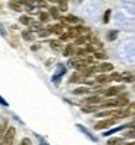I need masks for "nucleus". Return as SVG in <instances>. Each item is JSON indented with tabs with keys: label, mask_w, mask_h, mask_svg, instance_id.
Listing matches in <instances>:
<instances>
[{
	"label": "nucleus",
	"mask_w": 135,
	"mask_h": 145,
	"mask_svg": "<svg viewBox=\"0 0 135 145\" xmlns=\"http://www.w3.org/2000/svg\"><path fill=\"white\" fill-rule=\"evenodd\" d=\"M62 22H68V24H81L82 21L79 18H77V16L73 15H68V16H63L62 18Z\"/></svg>",
	"instance_id": "nucleus-6"
},
{
	"label": "nucleus",
	"mask_w": 135,
	"mask_h": 145,
	"mask_svg": "<svg viewBox=\"0 0 135 145\" xmlns=\"http://www.w3.org/2000/svg\"><path fill=\"white\" fill-rule=\"evenodd\" d=\"M122 81L126 84H132L135 81V72H123L122 73Z\"/></svg>",
	"instance_id": "nucleus-4"
},
{
	"label": "nucleus",
	"mask_w": 135,
	"mask_h": 145,
	"mask_svg": "<svg viewBox=\"0 0 135 145\" xmlns=\"http://www.w3.org/2000/svg\"><path fill=\"white\" fill-rule=\"evenodd\" d=\"M94 57H96V59H100V60H103V59H106L107 56H106L104 53H98V52H97V53H94Z\"/></svg>",
	"instance_id": "nucleus-23"
},
{
	"label": "nucleus",
	"mask_w": 135,
	"mask_h": 145,
	"mask_svg": "<svg viewBox=\"0 0 135 145\" xmlns=\"http://www.w3.org/2000/svg\"><path fill=\"white\" fill-rule=\"evenodd\" d=\"M6 122H3L2 125H0V141H2V138H3V135L6 133Z\"/></svg>",
	"instance_id": "nucleus-20"
},
{
	"label": "nucleus",
	"mask_w": 135,
	"mask_h": 145,
	"mask_svg": "<svg viewBox=\"0 0 135 145\" xmlns=\"http://www.w3.org/2000/svg\"><path fill=\"white\" fill-rule=\"evenodd\" d=\"M48 12H50V15H52L54 19H62V16H60V13H59V9H57V7H52V9H50Z\"/></svg>",
	"instance_id": "nucleus-12"
},
{
	"label": "nucleus",
	"mask_w": 135,
	"mask_h": 145,
	"mask_svg": "<svg viewBox=\"0 0 135 145\" xmlns=\"http://www.w3.org/2000/svg\"><path fill=\"white\" fill-rule=\"evenodd\" d=\"M110 15H112V10H110V9H107V10H106V13H104V18H103L104 24H107V22H109V18H110Z\"/></svg>",
	"instance_id": "nucleus-22"
},
{
	"label": "nucleus",
	"mask_w": 135,
	"mask_h": 145,
	"mask_svg": "<svg viewBox=\"0 0 135 145\" xmlns=\"http://www.w3.org/2000/svg\"><path fill=\"white\" fill-rule=\"evenodd\" d=\"M122 145H135V142H126V144H125V142H123V144H122Z\"/></svg>",
	"instance_id": "nucleus-28"
},
{
	"label": "nucleus",
	"mask_w": 135,
	"mask_h": 145,
	"mask_svg": "<svg viewBox=\"0 0 135 145\" xmlns=\"http://www.w3.org/2000/svg\"><path fill=\"white\" fill-rule=\"evenodd\" d=\"M126 136H128V138H135V129H131V131H128L125 133Z\"/></svg>",
	"instance_id": "nucleus-25"
},
{
	"label": "nucleus",
	"mask_w": 135,
	"mask_h": 145,
	"mask_svg": "<svg viewBox=\"0 0 135 145\" xmlns=\"http://www.w3.org/2000/svg\"><path fill=\"white\" fill-rule=\"evenodd\" d=\"M123 85L122 87H112V88H109V89H106V91H101L104 94V97H115V95H117L119 97V94L121 92H123Z\"/></svg>",
	"instance_id": "nucleus-3"
},
{
	"label": "nucleus",
	"mask_w": 135,
	"mask_h": 145,
	"mask_svg": "<svg viewBox=\"0 0 135 145\" xmlns=\"http://www.w3.org/2000/svg\"><path fill=\"white\" fill-rule=\"evenodd\" d=\"M0 103H3V106H7V103H6V101H5L2 97H0Z\"/></svg>",
	"instance_id": "nucleus-27"
},
{
	"label": "nucleus",
	"mask_w": 135,
	"mask_h": 145,
	"mask_svg": "<svg viewBox=\"0 0 135 145\" xmlns=\"http://www.w3.org/2000/svg\"><path fill=\"white\" fill-rule=\"evenodd\" d=\"M96 81L98 84H107V82H110V78H109V75H98Z\"/></svg>",
	"instance_id": "nucleus-9"
},
{
	"label": "nucleus",
	"mask_w": 135,
	"mask_h": 145,
	"mask_svg": "<svg viewBox=\"0 0 135 145\" xmlns=\"http://www.w3.org/2000/svg\"><path fill=\"white\" fill-rule=\"evenodd\" d=\"M19 145H32L31 144V139H28V138H24L22 141H21V144Z\"/></svg>",
	"instance_id": "nucleus-26"
},
{
	"label": "nucleus",
	"mask_w": 135,
	"mask_h": 145,
	"mask_svg": "<svg viewBox=\"0 0 135 145\" xmlns=\"http://www.w3.org/2000/svg\"><path fill=\"white\" fill-rule=\"evenodd\" d=\"M59 6V12H66L68 10V3L66 2H57Z\"/></svg>",
	"instance_id": "nucleus-17"
},
{
	"label": "nucleus",
	"mask_w": 135,
	"mask_h": 145,
	"mask_svg": "<svg viewBox=\"0 0 135 145\" xmlns=\"http://www.w3.org/2000/svg\"><path fill=\"white\" fill-rule=\"evenodd\" d=\"M9 6L12 7V9H15L16 12H21V10H22V5H21V2H10Z\"/></svg>",
	"instance_id": "nucleus-13"
},
{
	"label": "nucleus",
	"mask_w": 135,
	"mask_h": 145,
	"mask_svg": "<svg viewBox=\"0 0 135 145\" xmlns=\"http://www.w3.org/2000/svg\"><path fill=\"white\" fill-rule=\"evenodd\" d=\"M101 103V98L98 95H92V97H88L85 98V104H92V106H100Z\"/></svg>",
	"instance_id": "nucleus-7"
},
{
	"label": "nucleus",
	"mask_w": 135,
	"mask_h": 145,
	"mask_svg": "<svg viewBox=\"0 0 135 145\" xmlns=\"http://www.w3.org/2000/svg\"><path fill=\"white\" fill-rule=\"evenodd\" d=\"M96 71L98 72H112L113 71V65L112 63H101L96 67Z\"/></svg>",
	"instance_id": "nucleus-5"
},
{
	"label": "nucleus",
	"mask_w": 135,
	"mask_h": 145,
	"mask_svg": "<svg viewBox=\"0 0 135 145\" xmlns=\"http://www.w3.org/2000/svg\"><path fill=\"white\" fill-rule=\"evenodd\" d=\"M109 145H122L123 144V139L122 138H115V139H109L107 141Z\"/></svg>",
	"instance_id": "nucleus-16"
},
{
	"label": "nucleus",
	"mask_w": 135,
	"mask_h": 145,
	"mask_svg": "<svg viewBox=\"0 0 135 145\" xmlns=\"http://www.w3.org/2000/svg\"><path fill=\"white\" fill-rule=\"evenodd\" d=\"M19 22H21L22 25H28V27H31V24H32L34 21L29 18V16L25 15V16H21V18H19Z\"/></svg>",
	"instance_id": "nucleus-10"
},
{
	"label": "nucleus",
	"mask_w": 135,
	"mask_h": 145,
	"mask_svg": "<svg viewBox=\"0 0 135 145\" xmlns=\"http://www.w3.org/2000/svg\"><path fill=\"white\" fill-rule=\"evenodd\" d=\"M109 78H110V82H112V81H122V73L113 72L112 75H109Z\"/></svg>",
	"instance_id": "nucleus-15"
},
{
	"label": "nucleus",
	"mask_w": 135,
	"mask_h": 145,
	"mask_svg": "<svg viewBox=\"0 0 135 145\" xmlns=\"http://www.w3.org/2000/svg\"><path fill=\"white\" fill-rule=\"evenodd\" d=\"M50 46H52L54 50H60L62 48V41L60 40H52L50 41Z\"/></svg>",
	"instance_id": "nucleus-11"
},
{
	"label": "nucleus",
	"mask_w": 135,
	"mask_h": 145,
	"mask_svg": "<svg viewBox=\"0 0 135 145\" xmlns=\"http://www.w3.org/2000/svg\"><path fill=\"white\" fill-rule=\"evenodd\" d=\"M22 37H24L25 40H28V41H32V40H34V35H31L29 31H24V32H22Z\"/></svg>",
	"instance_id": "nucleus-21"
},
{
	"label": "nucleus",
	"mask_w": 135,
	"mask_h": 145,
	"mask_svg": "<svg viewBox=\"0 0 135 145\" xmlns=\"http://www.w3.org/2000/svg\"><path fill=\"white\" fill-rule=\"evenodd\" d=\"M116 122H117L116 119H103V120H100V122H97L94 125V129L96 131H103V129H106V127L113 126Z\"/></svg>",
	"instance_id": "nucleus-2"
},
{
	"label": "nucleus",
	"mask_w": 135,
	"mask_h": 145,
	"mask_svg": "<svg viewBox=\"0 0 135 145\" xmlns=\"http://www.w3.org/2000/svg\"><path fill=\"white\" fill-rule=\"evenodd\" d=\"M132 123H135V116L132 117Z\"/></svg>",
	"instance_id": "nucleus-29"
},
{
	"label": "nucleus",
	"mask_w": 135,
	"mask_h": 145,
	"mask_svg": "<svg viewBox=\"0 0 135 145\" xmlns=\"http://www.w3.org/2000/svg\"><path fill=\"white\" fill-rule=\"evenodd\" d=\"M125 112L128 113V116H135V103H132V104H129L128 107L125 108Z\"/></svg>",
	"instance_id": "nucleus-14"
},
{
	"label": "nucleus",
	"mask_w": 135,
	"mask_h": 145,
	"mask_svg": "<svg viewBox=\"0 0 135 145\" xmlns=\"http://www.w3.org/2000/svg\"><path fill=\"white\" fill-rule=\"evenodd\" d=\"M117 37V32L116 31H112V32H109V35H107V38L109 40H115Z\"/></svg>",
	"instance_id": "nucleus-24"
},
{
	"label": "nucleus",
	"mask_w": 135,
	"mask_h": 145,
	"mask_svg": "<svg viewBox=\"0 0 135 145\" xmlns=\"http://www.w3.org/2000/svg\"><path fill=\"white\" fill-rule=\"evenodd\" d=\"M15 135H16V131H15V127H7L6 133L3 135L2 141H0V145H13V139H15Z\"/></svg>",
	"instance_id": "nucleus-1"
},
{
	"label": "nucleus",
	"mask_w": 135,
	"mask_h": 145,
	"mask_svg": "<svg viewBox=\"0 0 135 145\" xmlns=\"http://www.w3.org/2000/svg\"><path fill=\"white\" fill-rule=\"evenodd\" d=\"M88 92V88H77L73 91L75 95H82V94H87Z\"/></svg>",
	"instance_id": "nucleus-19"
},
{
	"label": "nucleus",
	"mask_w": 135,
	"mask_h": 145,
	"mask_svg": "<svg viewBox=\"0 0 135 145\" xmlns=\"http://www.w3.org/2000/svg\"><path fill=\"white\" fill-rule=\"evenodd\" d=\"M48 19H50V15H48L47 12H41V13H40V21H41V22H47Z\"/></svg>",
	"instance_id": "nucleus-18"
},
{
	"label": "nucleus",
	"mask_w": 135,
	"mask_h": 145,
	"mask_svg": "<svg viewBox=\"0 0 135 145\" xmlns=\"http://www.w3.org/2000/svg\"><path fill=\"white\" fill-rule=\"evenodd\" d=\"M75 52H77V50H75V46L69 44V46H66V47H65V50H63V54L69 57V56H75Z\"/></svg>",
	"instance_id": "nucleus-8"
}]
</instances>
